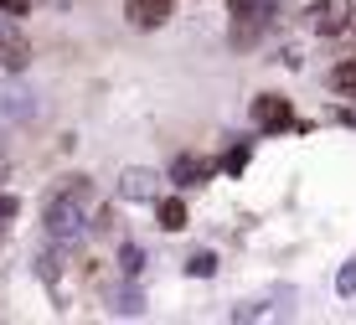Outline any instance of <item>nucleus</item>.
<instances>
[{
    "label": "nucleus",
    "instance_id": "423d86ee",
    "mask_svg": "<svg viewBox=\"0 0 356 325\" xmlns=\"http://www.w3.org/2000/svg\"><path fill=\"white\" fill-rule=\"evenodd\" d=\"M253 124H259V129H284V124H289V98L264 93L259 104H253Z\"/></svg>",
    "mask_w": 356,
    "mask_h": 325
},
{
    "label": "nucleus",
    "instance_id": "7ed1b4c3",
    "mask_svg": "<svg viewBox=\"0 0 356 325\" xmlns=\"http://www.w3.org/2000/svg\"><path fill=\"white\" fill-rule=\"evenodd\" d=\"M351 16H356L351 0H315V6H310V21H315V31H321V36H341L351 26Z\"/></svg>",
    "mask_w": 356,
    "mask_h": 325
},
{
    "label": "nucleus",
    "instance_id": "2eb2a0df",
    "mask_svg": "<svg viewBox=\"0 0 356 325\" xmlns=\"http://www.w3.org/2000/svg\"><path fill=\"white\" fill-rule=\"evenodd\" d=\"M336 284H341V294H351V290H356V264H351V269H341V279H336Z\"/></svg>",
    "mask_w": 356,
    "mask_h": 325
},
{
    "label": "nucleus",
    "instance_id": "9b49d317",
    "mask_svg": "<svg viewBox=\"0 0 356 325\" xmlns=\"http://www.w3.org/2000/svg\"><path fill=\"white\" fill-rule=\"evenodd\" d=\"M212 269H217V258L207 253V248H202V253H191V258H186V274H196V279H207Z\"/></svg>",
    "mask_w": 356,
    "mask_h": 325
},
{
    "label": "nucleus",
    "instance_id": "9d476101",
    "mask_svg": "<svg viewBox=\"0 0 356 325\" xmlns=\"http://www.w3.org/2000/svg\"><path fill=\"white\" fill-rule=\"evenodd\" d=\"M330 88L346 93V98H356V57H346V62H336V68H330Z\"/></svg>",
    "mask_w": 356,
    "mask_h": 325
},
{
    "label": "nucleus",
    "instance_id": "dca6fc26",
    "mask_svg": "<svg viewBox=\"0 0 356 325\" xmlns=\"http://www.w3.org/2000/svg\"><path fill=\"white\" fill-rule=\"evenodd\" d=\"M0 155H6V134H0Z\"/></svg>",
    "mask_w": 356,
    "mask_h": 325
},
{
    "label": "nucleus",
    "instance_id": "39448f33",
    "mask_svg": "<svg viewBox=\"0 0 356 325\" xmlns=\"http://www.w3.org/2000/svg\"><path fill=\"white\" fill-rule=\"evenodd\" d=\"M31 68V42L21 31H0V72H26Z\"/></svg>",
    "mask_w": 356,
    "mask_h": 325
},
{
    "label": "nucleus",
    "instance_id": "ddd939ff",
    "mask_svg": "<svg viewBox=\"0 0 356 325\" xmlns=\"http://www.w3.org/2000/svg\"><path fill=\"white\" fill-rule=\"evenodd\" d=\"M0 10H6V16H26L31 0H0Z\"/></svg>",
    "mask_w": 356,
    "mask_h": 325
},
{
    "label": "nucleus",
    "instance_id": "6e6552de",
    "mask_svg": "<svg viewBox=\"0 0 356 325\" xmlns=\"http://www.w3.org/2000/svg\"><path fill=\"white\" fill-rule=\"evenodd\" d=\"M170 176H176V186H202L207 176H212V160H191V155H181L176 166H170Z\"/></svg>",
    "mask_w": 356,
    "mask_h": 325
},
{
    "label": "nucleus",
    "instance_id": "4468645a",
    "mask_svg": "<svg viewBox=\"0 0 356 325\" xmlns=\"http://www.w3.org/2000/svg\"><path fill=\"white\" fill-rule=\"evenodd\" d=\"M16 212H21V202H16V196H0V222H10Z\"/></svg>",
    "mask_w": 356,
    "mask_h": 325
},
{
    "label": "nucleus",
    "instance_id": "20e7f679",
    "mask_svg": "<svg viewBox=\"0 0 356 325\" xmlns=\"http://www.w3.org/2000/svg\"><path fill=\"white\" fill-rule=\"evenodd\" d=\"M170 10H176V0H124L129 26H140V31H161L170 21Z\"/></svg>",
    "mask_w": 356,
    "mask_h": 325
},
{
    "label": "nucleus",
    "instance_id": "f8f14e48",
    "mask_svg": "<svg viewBox=\"0 0 356 325\" xmlns=\"http://www.w3.org/2000/svg\"><path fill=\"white\" fill-rule=\"evenodd\" d=\"M140 264H145L140 248H124V253H119V269H124V274H140Z\"/></svg>",
    "mask_w": 356,
    "mask_h": 325
},
{
    "label": "nucleus",
    "instance_id": "0eeeda50",
    "mask_svg": "<svg viewBox=\"0 0 356 325\" xmlns=\"http://www.w3.org/2000/svg\"><path fill=\"white\" fill-rule=\"evenodd\" d=\"M119 196H129V202H155V176L150 171H124Z\"/></svg>",
    "mask_w": 356,
    "mask_h": 325
},
{
    "label": "nucleus",
    "instance_id": "f257e3e1",
    "mask_svg": "<svg viewBox=\"0 0 356 325\" xmlns=\"http://www.w3.org/2000/svg\"><path fill=\"white\" fill-rule=\"evenodd\" d=\"M88 202H93V181L88 176H67L52 196H47V207H42L47 237H52V243H72V237L83 232V207H88Z\"/></svg>",
    "mask_w": 356,
    "mask_h": 325
},
{
    "label": "nucleus",
    "instance_id": "1a4fd4ad",
    "mask_svg": "<svg viewBox=\"0 0 356 325\" xmlns=\"http://www.w3.org/2000/svg\"><path fill=\"white\" fill-rule=\"evenodd\" d=\"M155 212H161V228H165V232H181V228H186V202H181V196H161V207H155Z\"/></svg>",
    "mask_w": 356,
    "mask_h": 325
},
{
    "label": "nucleus",
    "instance_id": "f03ea898",
    "mask_svg": "<svg viewBox=\"0 0 356 325\" xmlns=\"http://www.w3.org/2000/svg\"><path fill=\"white\" fill-rule=\"evenodd\" d=\"M279 0H232V21H227V42L238 52H253L268 31H274Z\"/></svg>",
    "mask_w": 356,
    "mask_h": 325
}]
</instances>
